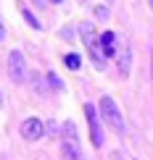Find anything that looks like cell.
<instances>
[{"instance_id": "obj_15", "label": "cell", "mask_w": 153, "mask_h": 160, "mask_svg": "<svg viewBox=\"0 0 153 160\" xmlns=\"http://www.w3.org/2000/svg\"><path fill=\"white\" fill-rule=\"evenodd\" d=\"M0 105H3V95H0Z\"/></svg>"}, {"instance_id": "obj_16", "label": "cell", "mask_w": 153, "mask_h": 160, "mask_svg": "<svg viewBox=\"0 0 153 160\" xmlns=\"http://www.w3.org/2000/svg\"><path fill=\"white\" fill-rule=\"evenodd\" d=\"M148 3H150V8H153V0H148Z\"/></svg>"}, {"instance_id": "obj_6", "label": "cell", "mask_w": 153, "mask_h": 160, "mask_svg": "<svg viewBox=\"0 0 153 160\" xmlns=\"http://www.w3.org/2000/svg\"><path fill=\"white\" fill-rule=\"evenodd\" d=\"M114 58H116V66H119V74L127 76L129 74V63H132V48H129L127 39L119 37V48H116V55Z\"/></svg>"}, {"instance_id": "obj_1", "label": "cell", "mask_w": 153, "mask_h": 160, "mask_svg": "<svg viewBox=\"0 0 153 160\" xmlns=\"http://www.w3.org/2000/svg\"><path fill=\"white\" fill-rule=\"evenodd\" d=\"M61 152H63V160H85L82 147H79L77 126L71 123V121H66L61 126Z\"/></svg>"}, {"instance_id": "obj_13", "label": "cell", "mask_w": 153, "mask_h": 160, "mask_svg": "<svg viewBox=\"0 0 153 160\" xmlns=\"http://www.w3.org/2000/svg\"><path fill=\"white\" fill-rule=\"evenodd\" d=\"M5 39V29H3V24H0V42Z\"/></svg>"}, {"instance_id": "obj_8", "label": "cell", "mask_w": 153, "mask_h": 160, "mask_svg": "<svg viewBox=\"0 0 153 160\" xmlns=\"http://www.w3.org/2000/svg\"><path fill=\"white\" fill-rule=\"evenodd\" d=\"M101 48H103V55H106V58H114V55H116V48H119V37L114 34V32H103Z\"/></svg>"}, {"instance_id": "obj_4", "label": "cell", "mask_w": 153, "mask_h": 160, "mask_svg": "<svg viewBox=\"0 0 153 160\" xmlns=\"http://www.w3.org/2000/svg\"><path fill=\"white\" fill-rule=\"evenodd\" d=\"M85 116H87V129H90V139H92V147H103V129H101V121L98 116L101 113L95 110V105H85Z\"/></svg>"}, {"instance_id": "obj_5", "label": "cell", "mask_w": 153, "mask_h": 160, "mask_svg": "<svg viewBox=\"0 0 153 160\" xmlns=\"http://www.w3.org/2000/svg\"><path fill=\"white\" fill-rule=\"evenodd\" d=\"M8 74H11V79L16 84H21L24 79H26V61H24L21 50H13L11 55H8Z\"/></svg>"}, {"instance_id": "obj_10", "label": "cell", "mask_w": 153, "mask_h": 160, "mask_svg": "<svg viewBox=\"0 0 153 160\" xmlns=\"http://www.w3.org/2000/svg\"><path fill=\"white\" fill-rule=\"evenodd\" d=\"M48 82H50L53 89H63V82H61V79H58L56 74H50V71H48Z\"/></svg>"}, {"instance_id": "obj_9", "label": "cell", "mask_w": 153, "mask_h": 160, "mask_svg": "<svg viewBox=\"0 0 153 160\" xmlns=\"http://www.w3.org/2000/svg\"><path fill=\"white\" fill-rule=\"evenodd\" d=\"M63 63L69 66V68H79V66H82V61H79V55H74V52H69V55H63Z\"/></svg>"}, {"instance_id": "obj_7", "label": "cell", "mask_w": 153, "mask_h": 160, "mask_svg": "<svg viewBox=\"0 0 153 160\" xmlns=\"http://www.w3.org/2000/svg\"><path fill=\"white\" fill-rule=\"evenodd\" d=\"M42 134H45V123L40 121V118H26L21 123V137L26 142H37Z\"/></svg>"}, {"instance_id": "obj_11", "label": "cell", "mask_w": 153, "mask_h": 160, "mask_svg": "<svg viewBox=\"0 0 153 160\" xmlns=\"http://www.w3.org/2000/svg\"><path fill=\"white\" fill-rule=\"evenodd\" d=\"M21 13H24V18H26V21H29V24H32V29H40V21H37V18H35V16H32V13H29V11H26V8H24Z\"/></svg>"}, {"instance_id": "obj_3", "label": "cell", "mask_w": 153, "mask_h": 160, "mask_svg": "<svg viewBox=\"0 0 153 160\" xmlns=\"http://www.w3.org/2000/svg\"><path fill=\"white\" fill-rule=\"evenodd\" d=\"M98 108H101L103 121L108 123L111 129L116 131V134H124V131H127V126H124V118H122V113H119V105H116L108 95H106V97H101V105H98Z\"/></svg>"}, {"instance_id": "obj_14", "label": "cell", "mask_w": 153, "mask_h": 160, "mask_svg": "<svg viewBox=\"0 0 153 160\" xmlns=\"http://www.w3.org/2000/svg\"><path fill=\"white\" fill-rule=\"evenodd\" d=\"M50 3H63V0H50Z\"/></svg>"}, {"instance_id": "obj_2", "label": "cell", "mask_w": 153, "mask_h": 160, "mask_svg": "<svg viewBox=\"0 0 153 160\" xmlns=\"http://www.w3.org/2000/svg\"><path fill=\"white\" fill-rule=\"evenodd\" d=\"M79 34H82V42H85V48L90 50V55H92V61H95V66H98V68H103V66H106V55H103L101 37H98L95 26H92V24H82V26H79Z\"/></svg>"}, {"instance_id": "obj_12", "label": "cell", "mask_w": 153, "mask_h": 160, "mask_svg": "<svg viewBox=\"0 0 153 160\" xmlns=\"http://www.w3.org/2000/svg\"><path fill=\"white\" fill-rule=\"evenodd\" d=\"M95 13H98V18H106V16H108V11H106V5H98V11H95Z\"/></svg>"}]
</instances>
